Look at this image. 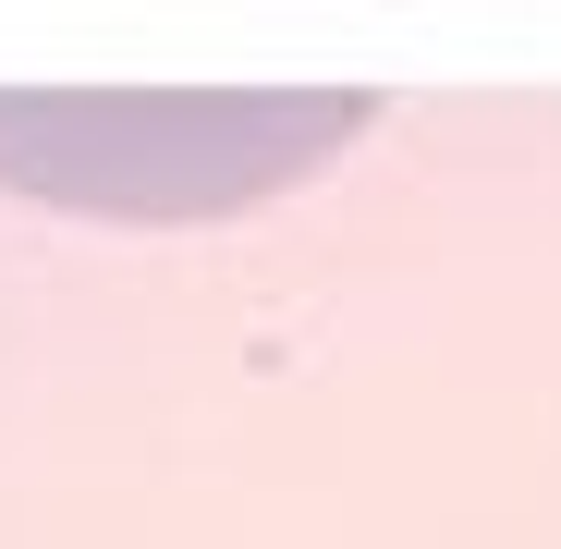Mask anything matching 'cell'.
Instances as JSON below:
<instances>
[{"label":"cell","instance_id":"cell-1","mask_svg":"<svg viewBox=\"0 0 561 549\" xmlns=\"http://www.w3.org/2000/svg\"><path fill=\"white\" fill-rule=\"evenodd\" d=\"M366 99H0V183L61 208H232L294 183Z\"/></svg>","mask_w":561,"mask_h":549}]
</instances>
